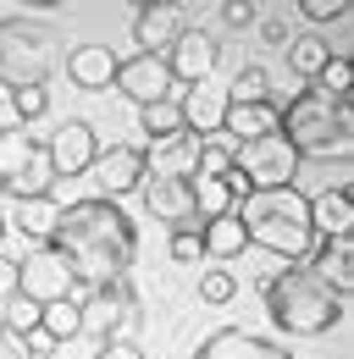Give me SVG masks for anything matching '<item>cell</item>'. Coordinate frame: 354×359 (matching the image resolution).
I'll return each mask as SVG.
<instances>
[{"instance_id": "6da1fadb", "label": "cell", "mask_w": 354, "mask_h": 359, "mask_svg": "<svg viewBox=\"0 0 354 359\" xmlns=\"http://www.w3.org/2000/svg\"><path fill=\"white\" fill-rule=\"evenodd\" d=\"M67 260L78 287H105V282H122L128 266L138 260V226L128 222L122 205L111 199H78L55 216V238H50Z\"/></svg>"}, {"instance_id": "7a4b0ae2", "label": "cell", "mask_w": 354, "mask_h": 359, "mask_svg": "<svg viewBox=\"0 0 354 359\" xmlns=\"http://www.w3.org/2000/svg\"><path fill=\"white\" fill-rule=\"evenodd\" d=\"M277 128L299 149V161H310V166H349V155H354L349 100H332L315 83H305L288 105H277Z\"/></svg>"}, {"instance_id": "3957f363", "label": "cell", "mask_w": 354, "mask_h": 359, "mask_svg": "<svg viewBox=\"0 0 354 359\" xmlns=\"http://www.w3.org/2000/svg\"><path fill=\"white\" fill-rule=\"evenodd\" d=\"M238 222H244V238L261 243L271 255H282L288 266H305L315 255V222H310V199L299 188H261L249 199H238Z\"/></svg>"}, {"instance_id": "277c9868", "label": "cell", "mask_w": 354, "mask_h": 359, "mask_svg": "<svg viewBox=\"0 0 354 359\" xmlns=\"http://www.w3.org/2000/svg\"><path fill=\"white\" fill-rule=\"evenodd\" d=\"M261 304L288 337H327L343 320V299L310 266H288V271H277L271 282H261Z\"/></svg>"}, {"instance_id": "5b68a950", "label": "cell", "mask_w": 354, "mask_h": 359, "mask_svg": "<svg viewBox=\"0 0 354 359\" xmlns=\"http://www.w3.org/2000/svg\"><path fill=\"white\" fill-rule=\"evenodd\" d=\"M61 34L34 17H0V83L22 89V83H50V72L61 67Z\"/></svg>"}, {"instance_id": "8992f818", "label": "cell", "mask_w": 354, "mask_h": 359, "mask_svg": "<svg viewBox=\"0 0 354 359\" xmlns=\"http://www.w3.org/2000/svg\"><path fill=\"white\" fill-rule=\"evenodd\" d=\"M78 310H84V337H94V343H133L144 326V304L128 276L78 293Z\"/></svg>"}, {"instance_id": "52a82bcc", "label": "cell", "mask_w": 354, "mask_h": 359, "mask_svg": "<svg viewBox=\"0 0 354 359\" xmlns=\"http://www.w3.org/2000/svg\"><path fill=\"white\" fill-rule=\"evenodd\" d=\"M17 293L28 304H55V299H78V276H72V260L55 249V243H34L22 260H17Z\"/></svg>"}, {"instance_id": "ba28073f", "label": "cell", "mask_w": 354, "mask_h": 359, "mask_svg": "<svg viewBox=\"0 0 354 359\" xmlns=\"http://www.w3.org/2000/svg\"><path fill=\"white\" fill-rule=\"evenodd\" d=\"M232 166L249 177V188H294L299 182V149L282 133L255 138V144H232Z\"/></svg>"}, {"instance_id": "9c48e42d", "label": "cell", "mask_w": 354, "mask_h": 359, "mask_svg": "<svg viewBox=\"0 0 354 359\" xmlns=\"http://www.w3.org/2000/svg\"><path fill=\"white\" fill-rule=\"evenodd\" d=\"M88 172L100 182L94 199H111V205H122L128 194H138V188L150 182V166H144V149H138V144H111V149H100Z\"/></svg>"}, {"instance_id": "30bf717a", "label": "cell", "mask_w": 354, "mask_h": 359, "mask_svg": "<svg viewBox=\"0 0 354 359\" xmlns=\"http://www.w3.org/2000/svg\"><path fill=\"white\" fill-rule=\"evenodd\" d=\"M216 61H221V45L211 28H183L166 50V67H172V83H211L216 78Z\"/></svg>"}, {"instance_id": "8fae6325", "label": "cell", "mask_w": 354, "mask_h": 359, "mask_svg": "<svg viewBox=\"0 0 354 359\" xmlns=\"http://www.w3.org/2000/svg\"><path fill=\"white\" fill-rule=\"evenodd\" d=\"M94 155H100V138H94V128H88L84 116H78V122H61V128L50 133V144H44V161H50L55 182L84 177L88 166H94Z\"/></svg>"}, {"instance_id": "7c38bea8", "label": "cell", "mask_w": 354, "mask_h": 359, "mask_svg": "<svg viewBox=\"0 0 354 359\" xmlns=\"http://www.w3.org/2000/svg\"><path fill=\"white\" fill-rule=\"evenodd\" d=\"M117 89L128 94L138 111L172 100V67H166V55H128V61L117 67Z\"/></svg>"}, {"instance_id": "4fadbf2b", "label": "cell", "mask_w": 354, "mask_h": 359, "mask_svg": "<svg viewBox=\"0 0 354 359\" xmlns=\"http://www.w3.org/2000/svg\"><path fill=\"white\" fill-rule=\"evenodd\" d=\"M183 28L188 22H183V6L177 0H144L133 11V45H138V55H166Z\"/></svg>"}, {"instance_id": "5bb4252c", "label": "cell", "mask_w": 354, "mask_h": 359, "mask_svg": "<svg viewBox=\"0 0 354 359\" xmlns=\"http://www.w3.org/2000/svg\"><path fill=\"white\" fill-rule=\"evenodd\" d=\"M194 359H294V354H288V343H271L249 326H221L194 348Z\"/></svg>"}, {"instance_id": "9a60e30c", "label": "cell", "mask_w": 354, "mask_h": 359, "mask_svg": "<svg viewBox=\"0 0 354 359\" xmlns=\"http://www.w3.org/2000/svg\"><path fill=\"white\" fill-rule=\"evenodd\" d=\"M61 67H67L72 89L100 94V89H117V67H122V55H117L111 45H72L67 55H61Z\"/></svg>"}, {"instance_id": "2e32d148", "label": "cell", "mask_w": 354, "mask_h": 359, "mask_svg": "<svg viewBox=\"0 0 354 359\" xmlns=\"http://www.w3.org/2000/svg\"><path fill=\"white\" fill-rule=\"evenodd\" d=\"M199 144H205V138H194V133H172V138H155V144L144 149V166H150V177L194 182V177H199Z\"/></svg>"}, {"instance_id": "e0dca14e", "label": "cell", "mask_w": 354, "mask_h": 359, "mask_svg": "<svg viewBox=\"0 0 354 359\" xmlns=\"http://www.w3.org/2000/svg\"><path fill=\"white\" fill-rule=\"evenodd\" d=\"M144 205H150V216L161 226H199V216H194V182H172V177H150L144 188Z\"/></svg>"}, {"instance_id": "ac0fdd59", "label": "cell", "mask_w": 354, "mask_h": 359, "mask_svg": "<svg viewBox=\"0 0 354 359\" xmlns=\"http://www.w3.org/2000/svg\"><path fill=\"white\" fill-rule=\"evenodd\" d=\"M177 111H183V133L216 138L221 133V116H227V94H221L216 83H194V89L177 100Z\"/></svg>"}, {"instance_id": "d6986e66", "label": "cell", "mask_w": 354, "mask_h": 359, "mask_svg": "<svg viewBox=\"0 0 354 359\" xmlns=\"http://www.w3.org/2000/svg\"><path fill=\"white\" fill-rule=\"evenodd\" d=\"M305 266L315 271L338 299H349V287H354V238H321Z\"/></svg>"}, {"instance_id": "ffe728a7", "label": "cell", "mask_w": 354, "mask_h": 359, "mask_svg": "<svg viewBox=\"0 0 354 359\" xmlns=\"http://www.w3.org/2000/svg\"><path fill=\"white\" fill-rule=\"evenodd\" d=\"M271 133H282L277 128V94L261 105H227V116H221V138H232V144H255Z\"/></svg>"}, {"instance_id": "44dd1931", "label": "cell", "mask_w": 354, "mask_h": 359, "mask_svg": "<svg viewBox=\"0 0 354 359\" xmlns=\"http://www.w3.org/2000/svg\"><path fill=\"white\" fill-rule=\"evenodd\" d=\"M50 188H55V172H50V161H44V144L17 166V172H6L0 177V194L6 199H17V205H34V199H50Z\"/></svg>"}, {"instance_id": "7402d4cb", "label": "cell", "mask_w": 354, "mask_h": 359, "mask_svg": "<svg viewBox=\"0 0 354 359\" xmlns=\"http://www.w3.org/2000/svg\"><path fill=\"white\" fill-rule=\"evenodd\" d=\"M315 238H354V188H327L310 199Z\"/></svg>"}, {"instance_id": "603a6c76", "label": "cell", "mask_w": 354, "mask_h": 359, "mask_svg": "<svg viewBox=\"0 0 354 359\" xmlns=\"http://www.w3.org/2000/svg\"><path fill=\"white\" fill-rule=\"evenodd\" d=\"M199 243H205V260H238V255L249 249L238 210H227V216H216V222H199Z\"/></svg>"}, {"instance_id": "cb8c5ba5", "label": "cell", "mask_w": 354, "mask_h": 359, "mask_svg": "<svg viewBox=\"0 0 354 359\" xmlns=\"http://www.w3.org/2000/svg\"><path fill=\"white\" fill-rule=\"evenodd\" d=\"M332 55H338V50L327 45L321 34H294V39H288V67H294L305 83H315V78H321V67H327Z\"/></svg>"}, {"instance_id": "d4e9b609", "label": "cell", "mask_w": 354, "mask_h": 359, "mask_svg": "<svg viewBox=\"0 0 354 359\" xmlns=\"http://www.w3.org/2000/svg\"><path fill=\"white\" fill-rule=\"evenodd\" d=\"M39 332L55 337V348L72 343V337H84V310H78V299H55V304H44V310H39Z\"/></svg>"}, {"instance_id": "484cf974", "label": "cell", "mask_w": 354, "mask_h": 359, "mask_svg": "<svg viewBox=\"0 0 354 359\" xmlns=\"http://www.w3.org/2000/svg\"><path fill=\"white\" fill-rule=\"evenodd\" d=\"M221 94H227V105H261V100H271V72H266L261 61H249Z\"/></svg>"}, {"instance_id": "4316f807", "label": "cell", "mask_w": 354, "mask_h": 359, "mask_svg": "<svg viewBox=\"0 0 354 359\" xmlns=\"http://www.w3.org/2000/svg\"><path fill=\"white\" fill-rule=\"evenodd\" d=\"M227 210H238V205H232V194L221 188V177H194V216H199V222H216Z\"/></svg>"}, {"instance_id": "83f0119b", "label": "cell", "mask_w": 354, "mask_h": 359, "mask_svg": "<svg viewBox=\"0 0 354 359\" xmlns=\"http://www.w3.org/2000/svg\"><path fill=\"white\" fill-rule=\"evenodd\" d=\"M55 216H61V210H55L50 199H34V205L17 210V226H22L34 243H50V238H55Z\"/></svg>"}, {"instance_id": "f1b7e54d", "label": "cell", "mask_w": 354, "mask_h": 359, "mask_svg": "<svg viewBox=\"0 0 354 359\" xmlns=\"http://www.w3.org/2000/svg\"><path fill=\"white\" fill-rule=\"evenodd\" d=\"M138 122H144L150 144H155V138H172V133H183V111H177V100H161V105H144V111H138Z\"/></svg>"}, {"instance_id": "f546056e", "label": "cell", "mask_w": 354, "mask_h": 359, "mask_svg": "<svg viewBox=\"0 0 354 359\" xmlns=\"http://www.w3.org/2000/svg\"><path fill=\"white\" fill-rule=\"evenodd\" d=\"M0 315H6L0 326H6L11 337H28V332L39 326V304H28L22 293H17V299H6V304H0Z\"/></svg>"}, {"instance_id": "4dcf8cb0", "label": "cell", "mask_w": 354, "mask_h": 359, "mask_svg": "<svg viewBox=\"0 0 354 359\" xmlns=\"http://www.w3.org/2000/svg\"><path fill=\"white\" fill-rule=\"evenodd\" d=\"M166 249H172V260H183V266H194V260H205V243H199V226H177V232H166Z\"/></svg>"}, {"instance_id": "1f68e13d", "label": "cell", "mask_w": 354, "mask_h": 359, "mask_svg": "<svg viewBox=\"0 0 354 359\" xmlns=\"http://www.w3.org/2000/svg\"><path fill=\"white\" fill-rule=\"evenodd\" d=\"M232 293H238V282H232L221 266H211L199 276V299H205V304H232Z\"/></svg>"}, {"instance_id": "d6a6232c", "label": "cell", "mask_w": 354, "mask_h": 359, "mask_svg": "<svg viewBox=\"0 0 354 359\" xmlns=\"http://www.w3.org/2000/svg\"><path fill=\"white\" fill-rule=\"evenodd\" d=\"M17 111H22V128L39 122L44 111H50V83H22L17 89Z\"/></svg>"}, {"instance_id": "836d02e7", "label": "cell", "mask_w": 354, "mask_h": 359, "mask_svg": "<svg viewBox=\"0 0 354 359\" xmlns=\"http://www.w3.org/2000/svg\"><path fill=\"white\" fill-rule=\"evenodd\" d=\"M299 17L305 22H338V17H349V0H299Z\"/></svg>"}, {"instance_id": "e575fe53", "label": "cell", "mask_w": 354, "mask_h": 359, "mask_svg": "<svg viewBox=\"0 0 354 359\" xmlns=\"http://www.w3.org/2000/svg\"><path fill=\"white\" fill-rule=\"evenodd\" d=\"M22 133V111H17V89L11 83H0V138Z\"/></svg>"}, {"instance_id": "d590c367", "label": "cell", "mask_w": 354, "mask_h": 359, "mask_svg": "<svg viewBox=\"0 0 354 359\" xmlns=\"http://www.w3.org/2000/svg\"><path fill=\"white\" fill-rule=\"evenodd\" d=\"M255 11H261V6H249V0H227V6H221V22H227V28H255Z\"/></svg>"}, {"instance_id": "8d00e7d4", "label": "cell", "mask_w": 354, "mask_h": 359, "mask_svg": "<svg viewBox=\"0 0 354 359\" xmlns=\"http://www.w3.org/2000/svg\"><path fill=\"white\" fill-rule=\"evenodd\" d=\"M22 354H28V359H50V354H55V337H50V332H39V326H34V332L22 337Z\"/></svg>"}, {"instance_id": "74e56055", "label": "cell", "mask_w": 354, "mask_h": 359, "mask_svg": "<svg viewBox=\"0 0 354 359\" xmlns=\"http://www.w3.org/2000/svg\"><path fill=\"white\" fill-rule=\"evenodd\" d=\"M261 39H266V45H277V50H288V39H294V28H288L282 17H266V22H261Z\"/></svg>"}, {"instance_id": "f35d334b", "label": "cell", "mask_w": 354, "mask_h": 359, "mask_svg": "<svg viewBox=\"0 0 354 359\" xmlns=\"http://www.w3.org/2000/svg\"><path fill=\"white\" fill-rule=\"evenodd\" d=\"M6 299H17V260L0 255V304H6Z\"/></svg>"}, {"instance_id": "ab89813d", "label": "cell", "mask_w": 354, "mask_h": 359, "mask_svg": "<svg viewBox=\"0 0 354 359\" xmlns=\"http://www.w3.org/2000/svg\"><path fill=\"white\" fill-rule=\"evenodd\" d=\"M94 359H144V348H138V343H100Z\"/></svg>"}, {"instance_id": "60d3db41", "label": "cell", "mask_w": 354, "mask_h": 359, "mask_svg": "<svg viewBox=\"0 0 354 359\" xmlns=\"http://www.w3.org/2000/svg\"><path fill=\"white\" fill-rule=\"evenodd\" d=\"M0 359H28L22 354V337H11L6 326H0Z\"/></svg>"}, {"instance_id": "b9f144b4", "label": "cell", "mask_w": 354, "mask_h": 359, "mask_svg": "<svg viewBox=\"0 0 354 359\" xmlns=\"http://www.w3.org/2000/svg\"><path fill=\"white\" fill-rule=\"evenodd\" d=\"M6 226H11V222H6V210H0V243H6Z\"/></svg>"}]
</instances>
